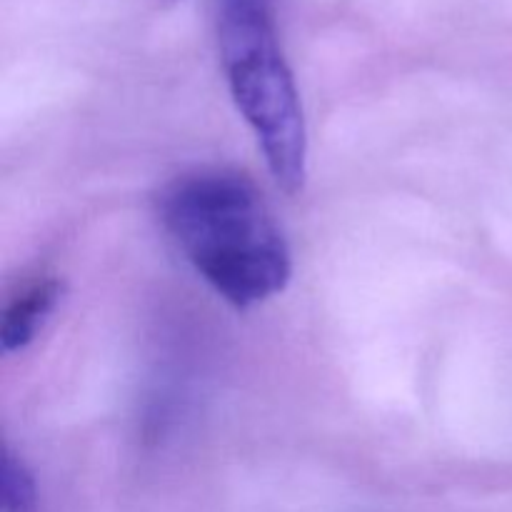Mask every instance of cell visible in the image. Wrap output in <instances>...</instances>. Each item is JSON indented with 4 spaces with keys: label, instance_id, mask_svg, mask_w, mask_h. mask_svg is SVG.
Wrapping results in <instances>:
<instances>
[{
    "label": "cell",
    "instance_id": "obj_1",
    "mask_svg": "<svg viewBox=\"0 0 512 512\" xmlns=\"http://www.w3.org/2000/svg\"><path fill=\"white\" fill-rule=\"evenodd\" d=\"M163 223L205 283L245 310L283 293L288 243L255 183L233 170H200L160 198Z\"/></svg>",
    "mask_w": 512,
    "mask_h": 512
},
{
    "label": "cell",
    "instance_id": "obj_2",
    "mask_svg": "<svg viewBox=\"0 0 512 512\" xmlns=\"http://www.w3.org/2000/svg\"><path fill=\"white\" fill-rule=\"evenodd\" d=\"M215 30L235 105L258 135L275 183L298 193L308 175V130L273 0H215Z\"/></svg>",
    "mask_w": 512,
    "mask_h": 512
},
{
    "label": "cell",
    "instance_id": "obj_3",
    "mask_svg": "<svg viewBox=\"0 0 512 512\" xmlns=\"http://www.w3.org/2000/svg\"><path fill=\"white\" fill-rule=\"evenodd\" d=\"M63 293L65 285L60 280L50 278L40 280L33 288L25 290L20 298H15L10 308L5 310L3 325H0V348H3V353H18V350L28 348L38 338L43 325L48 323L53 310L58 308Z\"/></svg>",
    "mask_w": 512,
    "mask_h": 512
},
{
    "label": "cell",
    "instance_id": "obj_4",
    "mask_svg": "<svg viewBox=\"0 0 512 512\" xmlns=\"http://www.w3.org/2000/svg\"><path fill=\"white\" fill-rule=\"evenodd\" d=\"M0 500L3 512H38V488L18 455L3 450V463H0Z\"/></svg>",
    "mask_w": 512,
    "mask_h": 512
}]
</instances>
